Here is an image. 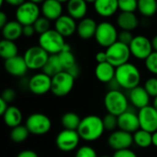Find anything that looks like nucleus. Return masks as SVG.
Returning a JSON list of instances; mask_svg holds the SVG:
<instances>
[{
	"instance_id": "nucleus-1",
	"label": "nucleus",
	"mask_w": 157,
	"mask_h": 157,
	"mask_svg": "<svg viewBox=\"0 0 157 157\" xmlns=\"http://www.w3.org/2000/svg\"><path fill=\"white\" fill-rule=\"evenodd\" d=\"M102 118L97 115H88L81 120L77 132L80 138L86 142L98 140L105 132Z\"/></svg>"
},
{
	"instance_id": "nucleus-2",
	"label": "nucleus",
	"mask_w": 157,
	"mask_h": 157,
	"mask_svg": "<svg viewBox=\"0 0 157 157\" xmlns=\"http://www.w3.org/2000/svg\"><path fill=\"white\" fill-rule=\"evenodd\" d=\"M115 80L121 88L130 91L140 86L141 72L136 65L127 63L116 68Z\"/></svg>"
},
{
	"instance_id": "nucleus-3",
	"label": "nucleus",
	"mask_w": 157,
	"mask_h": 157,
	"mask_svg": "<svg viewBox=\"0 0 157 157\" xmlns=\"http://www.w3.org/2000/svg\"><path fill=\"white\" fill-rule=\"evenodd\" d=\"M129 98L120 89L109 90L104 97V106L108 113L120 116L129 109Z\"/></svg>"
},
{
	"instance_id": "nucleus-4",
	"label": "nucleus",
	"mask_w": 157,
	"mask_h": 157,
	"mask_svg": "<svg viewBox=\"0 0 157 157\" xmlns=\"http://www.w3.org/2000/svg\"><path fill=\"white\" fill-rule=\"evenodd\" d=\"M65 43L64 37L54 29H51L39 37V45L50 55L59 54L63 51Z\"/></svg>"
},
{
	"instance_id": "nucleus-5",
	"label": "nucleus",
	"mask_w": 157,
	"mask_h": 157,
	"mask_svg": "<svg viewBox=\"0 0 157 157\" xmlns=\"http://www.w3.org/2000/svg\"><path fill=\"white\" fill-rule=\"evenodd\" d=\"M75 78L72 76L67 71H62L52 77L51 92L59 98L67 96L75 86Z\"/></svg>"
},
{
	"instance_id": "nucleus-6",
	"label": "nucleus",
	"mask_w": 157,
	"mask_h": 157,
	"mask_svg": "<svg viewBox=\"0 0 157 157\" xmlns=\"http://www.w3.org/2000/svg\"><path fill=\"white\" fill-rule=\"evenodd\" d=\"M25 125L30 134L40 136L44 135L51 131L52 121L47 115L40 112H35L30 114L27 118Z\"/></svg>"
},
{
	"instance_id": "nucleus-7",
	"label": "nucleus",
	"mask_w": 157,
	"mask_h": 157,
	"mask_svg": "<svg viewBox=\"0 0 157 157\" xmlns=\"http://www.w3.org/2000/svg\"><path fill=\"white\" fill-rule=\"evenodd\" d=\"M106 53L108 62L116 68L129 63V59L132 55L129 45H126L119 40L107 48Z\"/></svg>"
},
{
	"instance_id": "nucleus-8",
	"label": "nucleus",
	"mask_w": 157,
	"mask_h": 157,
	"mask_svg": "<svg viewBox=\"0 0 157 157\" xmlns=\"http://www.w3.org/2000/svg\"><path fill=\"white\" fill-rule=\"evenodd\" d=\"M41 11L38 4L31 1H26L16 9V20L22 26L33 25L36 20L40 17Z\"/></svg>"
},
{
	"instance_id": "nucleus-9",
	"label": "nucleus",
	"mask_w": 157,
	"mask_h": 157,
	"mask_svg": "<svg viewBox=\"0 0 157 157\" xmlns=\"http://www.w3.org/2000/svg\"><path fill=\"white\" fill-rule=\"evenodd\" d=\"M119 33L116 27L108 21L100 22L98 25L95 39L98 45L104 48H109L116 41H118Z\"/></svg>"
},
{
	"instance_id": "nucleus-10",
	"label": "nucleus",
	"mask_w": 157,
	"mask_h": 157,
	"mask_svg": "<svg viewBox=\"0 0 157 157\" xmlns=\"http://www.w3.org/2000/svg\"><path fill=\"white\" fill-rule=\"evenodd\" d=\"M50 54L40 45L31 46L24 52V60L29 70H42Z\"/></svg>"
},
{
	"instance_id": "nucleus-11",
	"label": "nucleus",
	"mask_w": 157,
	"mask_h": 157,
	"mask_svg": "<svg viewBox=\"0 0 157 157\" xmlns=\"http://www.w3.org/2000/svg\"><path fill=\"white\" fill-rule=\"evenodd\" d=\"M80 140L81 138L77 131L63 129L57 134L55 144L60 151L63 153H70L78 147Z\"/></svg>"
},
{
	"instance_id": "nucleus-12",
	"label": "nucleus",
	"mask_w": 157,
	"mask_h": 157,
	"mask_svg": "<svg viewBox=\"0 0 157 157\" xmlns=\"http://www.w3.org/2000/svg\"><path fill=\"white\" fill-rule=\"evenodd\" d=\"M129 47L132 55L138 60L145 61L147 57L154 52L152 40L144 35L134 36Z\"/></svg>"
},
{
	"instance_id": "nucleus-13",
	"label": "nucleus",
	"mask_w": 157,
	"mask_h": 157,
	"mask_svg": "<svg viewBox=\"0 0 157 157\" xmlns=\"http://www.w3.org/2000/svg\"><path fill=\"white\" fill-rule=\"evenodd\" d=\"M28 88L34 95H45L52 89V77L43 72L37 73L29 78L28 82Z\"/></svg>"
},
{
	"instance_id": "nucleus-14",
	"label": "nucleus",
	"mask_w": 157,
	"mask_h": 157,
	"mask_svg": "<svg viewBox=\"0 0 157 157\" xmlns=\"http://www.w3.org/2000/svg\"><path fill=\"white\" fill-rule=\"evenodd\" d=\"M132 144H133L132 134L120 129L112 132L108 138V144L114 151L129 149L132 145Z\"/></svg>"
},
{
	"instance_id": "nucleus-15",
	"label": "nucleus",
	"mask_w": 157,
	"mask_h": 157,
	"mask_svg": "<svg viewBox=\"0 0 157 157\" xmlns=\"http://www.w3.org/2000/svg\"><path fill=\"white\" fill-rule=\"evenodd\" d=\"M138 117L140 121V127L151 133L157 131V110L154 106H147L139 109Z\"/></svg>"
},
{
	"instance_id": "nucleus-16",
	"label": "nucleus",
	"mask_w": 157,
	"mask_h": 157,
	"mask_svg": "<svg viewBox=\"0 0 157 157\" xmlns=\"http://www.w3.org/2000/svg\"><path fill=\"white\" fill-rule=\"evenodd\" d=\"M118 129L132 134L141 129L138 113H135L129 109L127 111L118 116Z\"/></svg>"
},
{
	"instance_id": "nucleus-17",
	"label": "nucleus",
	"mask_w": 157,
	"mask_h": 157,
	"mask_svg": "<svg viewBox=\"0 0 157 157\" xmlns=\"http://www.w3.org/2000/svg\"><path fill=\"white\" fill-rule=\"evenodd\" d=\"M4 67L7 74L15 77L24 76L29 70L28 65L24 60V57L19 55L5 60Z\"/></svg>"
},
{
	"instance_id": "nucleus-18",
	"label": "nucleus",
	"mask_w": 157,
	"mask_h": 157,
	"mask_svg": "<svg viewBox=\"0 0 157 157\" xmlns=\"http://www.w3.org/2000/svg\"><path fill=\"white\" fill-rule=\"evenodd\" d=\"M128 98L134 108L141 109L150 105L151 97L144 86H138L129 91Z\"/></svg>"
},
{
	"instance_id": "nucleus-19",
	"label": "nucleus",
	"mask_w": 157,
	"mask_h": 157,
	"mask_svg": "<svg viewBox=\"0 0 157 157\" xmlns=\"http://www.w3.org/2000/svg\"><path fill=\"white\" fill-rule=\"evenodd\" d=\"M77 24L69 15H62L58 19L54 21V29L58 31L62 36L70 37L76 32Z\"/></svg>"
},
{
	"instance_id": "nucleus-20",
	"label": "nucleus",
	"mask_w": 157,
	"mask_h": 157,
	"mask_svg": "<svg viewBox=\"0 0 157 157\" xmlns=\"http://www.w3.org/2000/svg\"><path fill=\"white\" fill-rule=\"evenodd\" d=\"M62 4L58 0H45L40 6L41 14L49 20L55 21L63 15Z\"/></svg>"
},
{
	"instance_id": "nucleus-21",
	"label": "nucleus",
	"mask_w": 157,
	"mask_h": 157,
	"mask_svg": "<svg viewBox=\"0 0 157 157\" xmlns=\"http://www.w3.org/2000/svg\"><path fill=\"white\" fill-rule=\"evenodd\" d=\"M97 22L92 17H85L79 21L77 24L76 33L79 38L83 40H90L95 38L96 31L98 29Z\"/></svg>"
},
{
	"instance_id": "nucleus-22",
	"label": "nucleus",
	"mask_w": 157,
	"mask_h": 157,
	"mask_svg": "<svg viewBox=\"0 0 157 157\" xmlns=\"http://www.w3.org/2000/svg\"><path fill=\"white\" fill-rule=\"evenodd\" d=\"M94 8L97 14L102 17H112L119 9L118 0H96Z\"/></svg>"
},
{
	"instance_id": "nucleus-23",
	"label": "nucleus",
	"mask_w": 157,
	"mask_h": 157,
	"mask_svg": "<svg viewBox=\"0 0 157 157\" xmlns=\"http://www.w3.org/2000/svg\"><path fill=\"white\" fill-rule=\"evenodd\" d=\"M116 67L109 62L98 63L95 68V75L97 79L105 84H109L115 78Z\"/></svg>"
},
{
	"instance_id": "nucleus-24",
	"label": "nucleus",
	"mask_w": 157,
	"mask_h": 157,
	"mask_svg": "<svg viewBox=\"0 0 157 157\" xmlns=\"http://www.w3.org/2000/svg\"><path fill=\"white\" fill-rule=\"evenodd\" d=\"M117 25L121 30L132 31L139 26V18L134 12H121L117 17Z\"/></svg>"
},
{
	"instance_id": "nucleus-25",
	"label": "nucleus",
	"mask_w": 157,
	"mask_h": 157,
	"mask_svg": "<svg viewBox=\"0 0 157 157\" xmlns=\"http://www.w3.org/2000/svg\"><path fill=\"white\" fill-rule=\"evenodd\" d=\"M87 2L86 0H69L67 2V13L74 19L81 20L87 13Z\"/></svg>"
},
{
	"instance_id": "nucleus-26",
	"label": "nucleus",
	"mask_w": 157,
	"mask_h": 157,
	"mask_svg": "<svg viewBox=\"0 0 157 157\" xmlns=\"http://www.w3.org/2000/svg\"><path fill=\"white\" fill-rule=\"evenodd\" d=\"M1 29L5 40L15 41L23 35V26L17 20L8 21Z\"/></svg>"
},
{
	"instance_id": "nucleus-27",
	"label": "nucleus",
	"mask_w": 157,
	"mask_h": 157,
	"mask_svg": "<svg viewBox=\"0 0 157 157\" xmlns=\"http://www.w3.org/2000/svg\"><path fill=\"white\" fill-rule=\"evenodd\" d=\"M2 117L5 124L11 129L21 125V122L23 121L22 112L16 106H9Z\"/></svg>"
},
{
	"instance_id": "nucleus-28",
	"label": "nucleus",
	"mask_w": 157,
	"mask_h": 157,
	"mask_svg": "<svg viewBox=\"0 0 157 157\" xmlns=\"http://www.w3.org/2000/svg\"><path fill=\"white\" fill-rule=\"evenodd\" d=\"M62 71H64V70L62 66V63L60 62L58 54L50 55L47 63H45L44 67L42 68V72L44 74L48 75L49 76L52 77L55 75L61 73Z\"/></svg>"
},
{
	"instance_id": "nucleus-29",
	"label": "nucleus",
	"mask_w": 157,
	"mask_h": 157,
	"mask_svg": "<svg viewBox=\"0 0 157 157\" xmlns=\"http://www.w3.org/2000/svg\"><path fill=\"white\" fill-rule=\"evenodd\" d=\"M18 48L15 41L8 40L3 39L0 41V56L4 60H7L17 56L18 54Z\"/></svg>"
},
{
	"instance_id": "nucleus-30",
	"label": "nucleus",
	"mask_w": 157,
	"mask_h": 157,
	"mask_svg": "<svg viewBox=\"0 0 157 157\" xmlns=\"http://www.w3.org/2000/svg\"><path fill=\"white\" fill-rule=\"evenodd\" d=\"M81 118L76 114L75 112H66L63 115L61 119V123L63 129L66 130H73V131H77L80 122H81Z\"/></svg>"
},
{
	"instance_id": "nucleus-31",
	"label": "nucleus",
	"mask_w": 157,
	"mask_h": 157,
	"mask_svg": "<svg viewBox=\"0 0 157 157\" xmlns=\"http://www.w3.org/2000/svg\"><path fill=\"white\" fill-rule=\"evenodd\" d=\"M152 134L151 132L139 129L137 132H135L132 136H133V144H136L140 148H147L151 145H153L152 142Z\"/></svg>"
},
{
	"instance_id": "nucleus-32",
	"label": "nucleus",
	"mask_w": 157,
	"mask_h": 157,
	"mask_svg": "<svg viewBox=\"0 0 157 157\" xmlns=\"http://www.w3.org/2000/svg\"><path fill=\"white\" fill-rule=\"evenodd\" d=\"M137 10L144 17H154L157 13V0H138Z\"/></svg>"
},
{
	"instance_id": "nucleus-33",
	"label": "nucleus",
	"mask_w": 157,
	"mask_h": 157,
	"mask_svg": "<svg viewBox=\"0 0 157 157\" xmlns=\"http://www.w3.org/2000/svg\"><path fill=\"white\" fill-rule=\"evenodd\" d=\"M29 134H30V132H29L26 125L21 124L19 126H17V127L11 129L10 139L15 144H21L28 139Z\"/></svg>"
},
{
	"instance_id": "nucleus-34",
	"label": "nucleus",
	"mask_w": 157,
	"mask_h": 157,
	"mask_svg": "<svg viewBox=\"0 0 157 157\" xmlns=\"http://www.w3.org/2000/svg\"><path fill=\"white\" fill-rule=\"evenodd\" d=\"M58 56H59L60 62H61L62 66L64 71L70 69L72 66L76 64L75 57L74 53L71 52V50L70 51H63L58 54Z\"/></svg>"
},
{
	"instance_id": "nucleus-35",
	"label": "nucleus",
	"mask_w": 157,
	"mask_h": 157,
	"mask_svg": "<svg viewBox=\"0 0 157 157\" xmlns=\"http://www.w3.org/2000/svg\"><path fill=\"white\" fill-rule=\"evenodd\" d=\"M33 27L35 29L36 33L40 35L43 34L44 32L51 29V20H49L45 17H40L33 24Z\"/></svg>"
},
{
	"instance_id": "nucleus-36",
	"label": "nucleus",
	"mask_w": 157,
	"mask_h": 157,
	"mask_svg": "<svg viewBox=\"0 0 157 157\" xmlns=\"http://www.w3.org/2000/svg\"><path fill=\"white\" fill-rule=\"evenodd\" d=\"M102 120H103V124H104L106 131L112 132L117 130V128H118V116L110 114V113H107Z\"/></svg>"
},
{
	"instance_id": "nucleus-37",
	"label": "nucleus",
	"mask_w": 157,
	"mask_h": 157,
	"mask_svg": "<svg viewBox=\"0 0 157 157\" xmlns=\"http://www.w3.org/2000/svg\"><path fill=\"white\" fill-rule=\"evenodd\" d=\"M118 4L121 12H134L138 9V0H118Z\"/></svg>"
},
{
	"instance_id": "nucleus-38",
	"label": "nucleus",
	"mask_w": 157,
	"mask_h": 157,
	"mask_svg": "<svg viewBox=\"0 0 157 157\" xmlns=\"http://www.w3.org/2000/svg\"><path fill=\"white\" fill-rule=\"evenodd\" d=\"M146 69L153 75H157V52H153L144 61Z\"/></svg>"
},
{
	"instance_id": "nucleus-39",
	"label": "nucleus",
	"mask_w": 157,
	"mask_h": 157,
	"mask_svg": "<svg viewBox=\"0 0 157 157\" xmlns=\"http://www.w3.org/2000/svg\"><path fill=\"white\" fill-rule=\"evenodd\" d=\"M144 87L147 91V93L150 95L151 98H156L157 97V77H150L148 78L144 85Z\"/></svg>"
},
{
	"instance_id": "nucleus-40",
	"label": "nucleus",
	"mask_w": 157,
	"mask_h": 157,
	"mask_svg": "<svg viewBox=\"0 0 157 157\" xmlns=\"http://www.w3.org/2000/svg\"><path fill=\"white\" fill-rule=\"evenodd\" d=\"M75 157H98L96 150L89 145H83L77 148Z\"/></svg>"
},
{
	"instance_id": "nucleus-41",
	"label": "nucleus",
	"mask_w": 157,
	"mask_h": 157,
	"mask_svg": "<svg viewBox=\"0 0 157 157\" xmlns=\"http://www.w3.org/2000/svg\"><path fill=\"white\" fill-rule=\"evenodd\" d=\"M134 36L132 35V31H128V30H121L119 33V37H118V40L126 44V45H130L131 42L132 41Z\"/></svg>"
},
{
	"instance_id": "nucleus-42",
	"label": "nucleus",
	"mask_w": 157,
	"mask_h": 157,
	"mask_svg": "<svg viewBox=\"0 0 157 157\" xmlns=\"http://www.w3.org/2000/svg\"><path fill=\"white\" fill-rule=\"evenodd\" d=\"M16 96H17V93L13 88H6L3 91V93L1 95V98L9 104V103L13 102L16 99Z\"/></svg>"
},
{
	"instance_id": "nucleus-43",
	"label": "nucleus",
	"mask_w": 157,
	"mask_h": 157,
	"mask_svg": "<svg viewBox=\"0 0 157 157\" xmlns=\"http://www.w3.org/2000/svg\"><path fill=\"white\" fill-rule=\"evenodd\" d=\"M112 157H138L137 155L129 149H124V150H119V151H115L114 155H112Z\"/></svg>"
},
{
	"instance_id": "nucleus-44",
	"label": "nucleus",
	"mask_w": 157,
	"mask_h": 157,
	"mask_svg": "<svg viewBox=\"0 0 157 157\" xmlns=\"http://www.w3.org/2000/svg\"><path fill=\"white\" fill-rule=\"evenodd\" d=\"M35 33H36V31H35V29H34L33 25L23 26V36H25L26 38H30Z\"/></svg>"
},
{
	"instance_id": "nucleus-45",
	"label": "nucleus",
	"mask_w": 157,
	"mask_h": 157,
	"mask_svg": "<svg viewBox=\"0 0 157 157\" xmlns=\"http://www.w3.org/2000/svg\"><path fill=\"white\" fill-rule=\"evenodd\" d=\"M95 59H96V61H97L98 63H101L108 62V57H107L106 51H105V52H98L96 54Z\"/></svg>"
},
{
	"instance_id": "nucleus-46",
	"label": "nucleus",
	"mask_w": 157,
	"mask_h": 157,
	"mask_svg": "<svg viewBox=\"0 0 157 157\" xmlns=\"http://www.w3.org/2000/svg\"><path fill=\"white\" fill-rule=\"evenodd\" d=\"M17 157H39L38 154L36 152H34L33 150H24L21 151Z\"/></svg>"
},
{
	"instance_id": "nucleus-47",
	"label": "nucleus",
	"mask_w": 157,
	"mask_h": 157,
	"mask_svg": "<svg viewBox=\"0 0 157 157\" xmlns=\"http://www.w3.org/2000/svg\"><path fill=\"white\" fill-rule=\"evenodd\" d=\"M72 76H74L75 78H76V77H78V75H80V68H79V66L77 65V63L76 64H75L74 66H72L70 69H68V70H66Z\"/></svg>"
},
{
	"instance_id": "nucleus-48",
	"label": "nucleus",
	"mask_w": 157,
	"mask_h": 157,
	"mask_svg": "<svg viewBox=\"0 0 157 157\" xmlns=\"http://www.w3.org/2000/svg\"><path fill=\"white\" fill-rule=\"evenodd\" d=\"M8 103L6 101H5L2 98H0V115H4V113L6 111V109H8Z\"/></svg>"
},
{
	"instance_id": "nucleus-49",
	"label": "nucleus",
	"mask_w": 157,
	"mask_h": 157,
	"mask_svg": "<svg viewBox=\"0 0 157 157\" xmlns=\"http://www.w3.org/2000/svg\"><path fill=\"white\" fill-rule=\"evenodd\" d=\"M25 2H26V0H6V1H5V3L8 4L9 6H16V7L21 6V5H22L23 3H25Z\"/></svg>"
},
{
	"instance_id": "nucleus-50",
	"label": "nucleus",
	"mask_w": 157,
	"mask_h": 157,
	"mask_svg": "<svg viewBox=\"0 0 157 157\" xmlns=\"http://www.w3.org/2000/svg\"><path fill=\"white\" fill-rule=\"evenodd\" d=\"M7 22L8 21H7V16H6V14L4 11H1L0 12V28L2 29Z\"/></svg>"
},
{
	"instance_id": "nucleus-51",
	"label": "nucleus",
	"mask_w": 157,
	"mask_h": 157,
	"mask_svg": "<svg viewBox=\"0 0 157 157\" xmlns=\"http://www.w3.org/2000/svg\"><path fill=\"white\" fill-rule=\"evenodd\" d=\"M152 45H153V49L155 52H157V35H155L152 40Z\"/></svg>"
},
{
	"instance_id": "nucleus-52",
	"label": "nucleus",
	"mask_w": 157,
	"mask_h": 157,
	"mask_svg": "<svg viewBox=\"0 0 157 157\" xmlns=\"http://www.w3.org/2000/svg\"><path fill=\"white\" fill-rule=\"evenodd\" d=\"M152 142H153V145L157 147V131L152 134Z\"/></svg>"
},
{
	"instance_id": "nucleus-53",
	"label": "nucleus",
	"mask_w": 157,
	"mask_h": 157,
	"mask_svg": "<svg viewBox=\"0 0 157 157\" xmlns=\"http://www.w3.org/2000/svg\"><path fill=\"white\" fill-rule=\"evenodd\" d=\"M153 106H154V108H155V109L157 110V97H156V98H154Z\"/></svg>"
},
{
	"instance_id": "nucleus-54",
	"label": "nucleus",
	"mask_w": 157,
	"mask_h": 157,
	"mask_svg": "<svg viewBox=\"0 0 157 157\" xmlns=\"http://www.w3.org/2000/svg\"><path fill=\"white\" fill-rule=\"evenodd\" d=\"M29 1H31V2H33V3H36V4H40V3H43L45 0H29Z\"/></svg>"
},
{
	"instance_id": "nucleus-55",
	"label": "nucleus",
	"mask_w": 157,
	"mask_h": 157,
	"mask_svg": "<svg viewBox=\"0 0 157 157\" xmlns=\"http://www.w3.org/2000/svg\"><path fill=\"white\" fill-rule=\"evenodd\" d=\"M86 1L87 3H93V4L96 2V0H86Z\"/></svg>"
},
{
	"instance_id": "nucleus-56",
	"label": "nucleus",
	"mask_w": 157,
	"mask_h": 157,
	"mask_svg": "<svg viewBox=\"0 0 157 157\" xmlns=\"http://www.w3.org/2000/svg\"><path fill=\"white\" fill-rule=\"evenodd\" d=\"M58 1H59V2H61V3H64V2H66V3H67L69 0H58Z\"/></svg>"
},
{
	"instance_id": "nucleus-57",
	"label": "nucleus",
	"mask_w": 157,
	"mask_h": 157,
	"mask_svg": "<svg viewBox=\"0 0 157 157\" xmlns=\"http://www.w3.org/2000/svg\"><path fill=\"white\" fill-rule=\"evenodd\" d=\"M98 157H112V156H110V155H101V156H98Z\"/></svg>"
},
{
	"instance_id": "nucleus-58",
	"label": "nucleus",
	"mask_w": 157,
	"mask_h": 157,
	"mask_svg": "<svg viewBox=\"0 0 157 157\" xmlns=\"http://www.w3.org/2000/svg\"><path fill=\"white\" fill-rule=\"evenodd\" d=\"M5 1H6V0H0V5H3V4L5 3Z\"/></svg>"
}]
</instances>
